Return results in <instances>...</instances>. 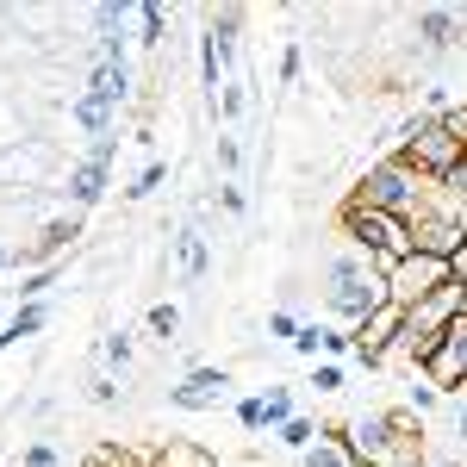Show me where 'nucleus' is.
Masks as SVG:
<instances>
[{
    "label": "nucleus",
    "instance_id": "nucleus-1",
    "mask_svg": "<svg viewBox=\"0 0 467 467\" xmlns=\"http://www.w3.org/2000/svg\"><path fill=\"white\" fill-rule=\"evenodd\" d=\"M318 299H324V312H330V324H337V330H361V324L387 306V275H380V268H374L361 250H349V244H343V250L324 255Z\"/></svg>",
    "mask_w": 467,
    "mask_h": 467
},
{
    "label": "nucleus",
    "instance_id": "nucleus-2",
    "mask_svg": "<svg viewBox=\"0 0 467 467\" xmlns=\"http://www.w3.org/2000/svg\"><path fill=\"white\" fill-rule=\"evenodd\" d=\"M424 200H431V181L418 175L405 156H380V162H368V175L356 187V206H374V213H393V218H411L424 213Z\"/></svg>",
    "mask_w": 467,
    "mask_h": 467
},
{
    "label": "nucleus",
    "instance_id": "nucleus-3",
    "mask_svg": "<svg viewBox=\"0 0 467 467\" xmlns=\"http://www.w3.org/2000/svg\"><path fill=\"white\" fill-rule=\"evenodd\" d=\"M343 237H349V250H361L380 275H393L399 262L411 255V224L393 213H374V206H356L349 200V213H343Z\"/></svg>",
    "mask_w": 467,
    "mask_h": 467
},
{
    "label": "nucleus",
    "instance_id": "nucleus-4",
    "mask_svg": "<svg viewBox=\"0 0 467 467\" xmlns=\"http://www.w3.org/2000/svg\"><path fill=\"white\" fill-rule=\"evenodd\" d=\"M449 281H455V262L411 250V255H405V262L393 268V275H387V299H393L399 312H411V306H424L431 293H442Z\"/></svg>",
    "mask_w": 467,
    "mask_h": 467
},
{
    "label": "nucleus",
    "instance_id": "nucleus-5",
    "mask_svg": "<svg viewBox=\"0 0 467 467\" xmlns=\"http://www.w3.org/2000/svg\"><path fill=\"white\" fill-rule=\"evenodd\" d=\"M418 374H431L436 387H442V399L449 393H467V312L449 330H442V343H436V356L418 368Z\"/></svg>",
    "mask_w": 467,
    "mask_h": 467
},
{
    "label": "nucleus",
    "instance_id": "nucleus-6",
    "mask_svg": "<svg viewBox=\"0 0 467 467\" xmlns=\"http://www.w3.org/2000/svg\"><path fill=\"white\" fill-rule=\"evenodd\" d=\"M467 244V231L455 224L449 213H436V206H424V213L411 218V250H424V255H442V262H455Z\"/></svg>",
    "mask_w": 467,
    "mask_h": 467
},
{
    "label": "nucleus",
    "instance_id": "nucleus-7",
    "mask_svg": "<svg viewBox=\"0 0 467 467\" xmlns=\"http://www.w3.org/2000/svg\"><path fill=\"white\" fill-rule=\"evenodd\" d=\"M399 330H405V312L387 299V306H380V312H374V318L356 330V361H361V368L387 361V356H393V343H399Z\"/></svg>",
    "mask_w": 467,
    "mask_h": 467
},
{
    "label": "nucleus",
    "instance_id": "nucleus-8",
    "mask_svg": "<svg viewBox=\"0 0 467 467\" xmlns=\"http://www.w3.org/2000/svg\"><path fill=\"white\" fill-rule=\"evenodd\" d=\"M224 393H231V368H187V380L169 387V405H181V411H213Z\"/></svg>",
    "mask_w": 467,
    "mask_h": 467
},
{
    "label": "nucleus",
    "instance_id": "nucleus-9",
    "mask_svg": "<svg viewBox=\"0 0 467 467\" xmlns=\"http://www.w3.org/2000/svg\"><path fill=\"white\" fill-rule=\"evenodd\" d=\"M75 237H81V218H75V213H69V218H50V224L37 231V244H32V250H19V255H13V268H32V262H37V268H50V262L69 250Z\"/></svg>",
    "mask_w": 467,
    "mask_h": 467
},
{
    "label": "nucleus",
    "instance_id": "nucleus-10",
    "mask_svg": "<svg viewBox=\"0 0 467 467\" xmlns=\"http://www.w3.org/2000/svg\"><path fill=\"white\" fill-rule=\"evenodd\" d=\"M411 32H418L424 50H449V44L467 32V19H462V6H424V13L411 19Z\"/></svg>",
    "mask_w": 467,
    "mask_h": 467
},
{
    "label": "nucleus",
    "instance_id": "nucleus-11",
    "mask_svg": "<svg viewBox=\"0 0 467 467\" xmlns=\"http://www.w3.org/2000/svg\"><path fill=\"white\" fill-rule=\"evenodd\" d=\"M107 181H112V169H100V162H69V200H75V213H88V206H100L107 200Z\"/></svg>",
    "mask_w": 467,
    "mask_h": 467
},
{
    "label": "nucleus",
    "instance_id": "nucleus-12",
    "mask_svg": "<svg viewBox=\"0 0 467 467\" xmlns=\"http://www.w3.org/2000/svg\"><path fill=\"white\" fill-rule=\"evenodd\" d=\"M69 119L88 131V138H107V131H119V107H112V100H100V94H88V88L69 100Z\"/></svg>",
    "mask_w": 467,
    "mask_h": 467
},
{
    "label": "nucleus",
    "instance_id": "nucleus-13",
    "mask_svg": "<svg viewBox=\"0 0 467 467\" xmlns=\"http://www.w3.org/2000/svg\"><path fill=\"white\" fill-rule=\"evenodd\" d=\"M175 262H181V281H206L213 250H206V231H200V224H181L175 231Z\"/></svg>",
    "mask_w": 467,
    "mask_h": 467
},
{
    "label": "nucleus",
    "instance_id": "nucleus-14",
    "mask_svg": "<svg viewBox=\"0 0 467 467\" xmlns=\"http://www.w3.org/2000/svg\"><path fill=\"white\" fill-rule=\"evenodd\" d=\"M299 467H361V462H356V449L343 442V431H318V442L299 455Z\"/></svg>",
    "mask_w": 467,
    "mask_h": 467
},
{
    "label": "nucleus",
    "instance_id": "nucleus-15",
    "mask_svg": "<svg viewBox=\"0 0 467 467\" xmlns=\"http://www.w3.org/2000/svg\"><path fill=\"white\" fill-rule=\"evenodd\" d=\"M50 324V306H19L13 318L0 324V349H13V343H26V337H37Z\"/></svg>",
    "mask_w": 467,
    "mask_h": 467
},
{
    "label": "nucleus",
    "instance_id": "nucleus-16",
    "mask_svg": "<svg viewBox=\"0 0 467 467\" xmlns=\"http://www.w3.org/2000/svg\"><path fill=\"white\" fill-rule=\"evenodd\" d=\"M262 418H268V431H281L287 418H299V399H293V387H262Z\"/></svg>",
    "mask_w": 467,
    "mask_h": 467
},
{
    "label": "nucleus",
    "instance_id": "nucleus-17",
    "mask_svg": "<svg viewBox=\"0 0 467 467\" xmlns=\"http://www.w3.org/2000/svg\"><path fill=\"white\" fill-rule=\"evenodd\" d=\"M131 356H138L131 330H107V337H100V361H107V374H125V368H131Z\"/></svg>",
    "mask_w": 467,
    "mask_h": 467
},
{
    "label": "nucleus",
    "instance_id": "nucleus-18",
    "mask_svg": "<svg viewBox=\"0 0 467 467\" xmlns=\"http://www.w3.org/2000/svg\"><path fill=\"white\" fill-rule=\"evenodd\" d=\"M405 405H411L418 418H424V411H442V387H436L431 374H411V380H405Z\"/></svg>",
    "mask_w": 467,
    "mask_h": 467
},
{
    "label": "nucleus",
    "instance_id": "nucleus-19",
    "mask_svg": "<svg viewBox=\"0 0 467 467\" xmlns=\"http://www.w3.org/2000/svg\"><path fill=\"white\" fill-rule=\"evenodd\" d=\"M442 418H449V442H455V455L467 462V393L442 399Z\"/></svg>",
    "mask_w": 467,
    "mask_h": 467
},
{
    "label": "nucleus",
    "instance_id": "nucleus-20",
    "mask_svg": "<svg viewBox=\"0 0 467 467\" xmlns=\"http://www.w3.org/2000/svg\"><path fill=\"white\" fill-rule=\"evenodd\" d=\"M162 32H169V13H162L156 0H138V44H150V50H156V44H162Z\"/></svg>",
    "mask_w": 467,
    "mask_h": 467
},
{
    "label": "nucleus",
    "instance_id": "nucleus-21",
    "mask_svg": "<svg viewBox=\"0 0 467 467\" xmlns=\"http://www.w3.org/2000/svg\"><path fill=\"white\" fill-rule=\"evenodd\" d=\"M275 436H281V449H293V455H306V449L318 442V424H312V418L299 411V418H287V424H281Z\"/></svg>",
    "mask_w": 467,
    "mask_h": 467
},
{
    "label": "nucleus",
    "instance_id": "nucleus-22",
    "mask_svg": "<svg viewBox=\"0 0 467 467\" xmlns=\"http://www.w3.org/2000/svg\"><path fill=\"white\" fill-rule=\"evenodd\" d=\"M150 337H162V343H181V306L175 299H162V306H150Z\"/></svg>",
    "mask_w": 467,
    "mask_h": 467
},
{
    "label": "nucleus",
    "instance_id": "nucleus-23",
    "mask_svg": "<svg viewBox=\"0 0 467 467\" xmlns=\"http://www.w3.org/2000/svg\"><path fill=\"white\" fill-rule=\"evenodd\" d=\"M57 275H63L57 262H50V268H32V275L19 281V306H44V293L57 287Z\"/></svg>",
    "mask_w": 467,
    "mask_h": 467
},
{
    "label": "nucleus",
    "instance_id": "nucleus-24",
    "mask_svg": "<svg viewBox=\"0 0 467 467\" xmlns=\"http://www.w3.org/2000/svg\"><path fill=\"white\" fill-rule=\"evenodd\" d=\"M324 330H330V324L306 318V324H299V337H293V356H306V361H324Z\"/></svg>",
    "mask_w": 467,
    "mask_h": 467
},
{
    "label": "nucleus",
    "instance_id": "nucleus-25",
    "mask_svg": "<svg viewBox=\"0 0 467 467\" xmlns=\"http://www.w3.org/2000/svg\"><path fill=\"white\" fill-rule=\"evenodd\" d=\"M162 181H169V162H144V169H138V181L125 187V200H150Z\"/></svg>",
    "mask_w": 467,
    "mask_h": 467
},
{
    "label": "nucleus",
    "instance_id": "nucleus-26",
    "mask_svg": "<svg viewBox=\"0 0 467 467\" xmlns=\"http://www.w3.org/2000/svg\"><path fill=\"white\" fill-rule=\"evenodd\" d=\"M218 112H224V119H244V112H250V88H244L237 75L218 88Z\"/></svg>",
    "mask_w": 467,
    "mask_h": 467
},
{
    "label": "nucleus",
    "instance_id": "nucleus-27",
    "mask_svg": "<svg viewBox=\"0 0 467 467\" xmlns=\"http://www.w3.org/2000/svg\"><path fill=\"white\" fill-rule=\"evenodd\" d=\"M312 387L318 393H343V361H312Z\"/></svg>",
    "mask_w": 467,
    "mask_h": 467
},
{
    "label": "nucleus",
    "instance_id": "nucleus-28",
    "mask_svg": "<svg viewBox=\"0 0 467 467\" xmlns=\"http://www.w3.org/2000/svg\"><path fill=\"white\" fill-rule=\"evenodd\" d=\"M119 131H107V138H88V162H100V169H112V156H119Z\"/></svg>",
    "mask_w": 467,
    "mask_h": 467
},
{
    "label": "nucleus",
    "instance_id": "nucleus-29",
    "mask_svg": "<svg viewBox=\"0 0 467 467\" xmlns=\"http://www.w3.org/2000/svg\"><path fill=\"white\" fill-rule=\"evenodd\" d=\"M299 312H268V337H281V343H293V337H299Z\"/></svg>",
    "mask_w": 467,
    "mask_h": 467
},
{
    "label": "nucleus",
    "instance_id": "nucleus-30",
    "mask_svg": "<svg viewBox=\"0 0 467 467\" xmlns=\"http://www.w3.org/2000/svg\"><path fill=\"white\" fill-rule=\"evenodd\" d=\"M237 424H244V431H268V418H262V399H237Z\"/></svg>",
    "mask_w": 467,
    "mask_h": 467
},
{
    "label": "nucleus",
    "instance_id": "nucleus-31",
    "mask_svg": "<svg viewBox=\"0 0 467 467\" xmlns=\"http://www.w3.org/2000/svg\"><path fill=\"white\" fill-rule=\"evenodd\" d=\"M63 455H57V442H32L26 455H19V467H57Z\"/></svg>",
    "mask_w": 467,
    "mask_h": 467
},
{
    "label": "nucleus",
    "instance_id": "nucleus-32",
    "mask_svg": "<svg viewBox=\"0 0 467 467\" xmlns=\"http://www.w3.org/2000/svg\"><path fill=\"white\" fill-rule=\"evenodd\" d=\"M88 399H94V405H112V399H119V380H112V374H94V380H88Z\"/></svg>",
    "mask_w": 467,
    "mask_h": 467
},
{
    "label": "nucleus",
    "instance_id": "nucleus-33",
    "mask_svg": "<svg viewBox=\"0 0 467 467\" xmlns=\"http://www.w3.org/2000/svg\"><path fill=\"white\" fill-rule=\"evenodd\" d=\"M218 206H224V213L237 218L244 206H250V200H244V187H237V181H224V187H218Z\"/></svg>",
    "mask_w": 467,
    "mask_h": 467
},
{
    "label": "nucleus",
    "instance_id": "nucleus-34",
    "mask_svg": "<svg viewBox=\"0 0 467 467\" xmlns=\"http://www.w3.org/2000/svg\"><path fill=\"white\" fill-rule=\"evenodd\" d=\"M237 162H244L237 138H218V169H224V175H237Z\"/></svg>",
    "mask_w": 467,
    "mask_h": 467
},
{
    "label": "nucleus",
    "instance_id": "nucleus-35",
    "mask_svg": "<svg viewBox=\"0 0 467 467\" xmlns=\"http://www.w3.org/2000/svg\"><path fill=\"white\" fill-rule=\"evenodd\" d=\"M299 69H306V57H299V44H287V57H281V81H299Z\"/></svg>",
    "mask_w": 467,
    "mask_h": 467
},
{
    "label": "nucleus",
    "instance_id": "nucleus-36",
    "mask_svg": "<svg viewBox=\"0 0 467 467\" xmlns=\"http://www.w3.org/2000/svg\"><path fill=\"white\" fill-rule=\"evenodd\" d=\"M411 467H467V462H462V455H418Z\"/></svg>",
    "mask_w": 467,
    "mask_h": 467
},
{
    "label": "nucleus",
    "instance_id": "nucleus-37",
    "mask_svg": "<svg viewBox=\"0 0 467 467\" xmlns=\"http://www.w3.org/2000/svg\"><path fill=\"white\" fill-rule=\"evenodd\" d=\"M455 281H467V244H462V255H455Z\"/></svg>",
    "mask_w": 467,
    "mask_h": 467
},
{
    "label": "nucleus",
    "instance_id": "nucleus-38",
    "mask_svg": "<svg viewBox=\"0 0 467 467\" xmlns=\"http://www.w3.org/2000/svg\"><path fill=\"white\" fill-rule=\"evenodd\" d=\"M6 268H13V250H6V244H0V275H6Z\"/></svg>",
    "mask_w": 467,
    "mask_h": 467
}]
</instances>
